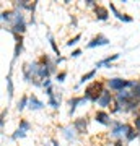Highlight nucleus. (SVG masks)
<instances>
[{"label": "nucleus", "mask_w": 140, "mask_h": 146, "mask_svg": "<svg viewBox=\"0 0 140 146\" xmlns=\"http://www.w3.org/2000/svg\"><path fill=\"white\" fill-rule=\"evenodd\" d=\"M104 83L103 81H98V80H94V81H91V83L85 88V98L90 101V102H93V104H96L99 101V98H101V94L104 93Z\"/></svg>", "instance_id": "f257e3e1"}, {"label": "nucleus", "mask_w": 140, "mask_h": 146, "mask_svg": "<svg viewBox=\"0 0 140 146\" xmlns=\"http://www.w3.org/2000/svg\"><path fill=\"white\" fill-rule=\"evenodd\" d=\"M7 31H10L11 34H20V36H23V33L26 31V20H25L23 11L15 10V18L10 23V28H7Z\"/></svg>", "instance_id": "f03ea898"}, {"label": "nucleus", "mask_w": 140, "mask_h": 146, "mask_svg": "<svg viewBox=\"0 0 140 146\" xmlns=\"http://www.w3.org/2000/svg\"><path fill=\"white\" fill-rule=\"evenodd\" d=\"M108 84V88L111 91H116V93H119V91H124L125 88H135V81H130V80H124V78H109L106 81Z\"/></svg>", "instance_id": "7ed1b4c3"}, {"label": "nucleus", "mask_w": 140, "mask_h": 146, "mask_svg": "<svg viewBox=\"0 0 140 146\" xmlns=\"http://www.w3.org/2000/svg\"><path fill=\"white\" fill-rule=\"evenodd\" d=\"M129 130H130L129 123H124V122H121V120H113V125H111V135L114 136V138L125 136Z\"/></svg>", "instance_id": "20e7f679"}, {"label": "nucleus", "mask_w": 140, "mask_h": 146, "mask_svg": "<svg viewBox=\"0 0 140 146\" xmlns=\"http://www.w3.org/2000/svg\"><path fill=\"white\" fill-rule=\"evenodd\" d=\"M46 94H47V98H49V106H51L52 109H59L60 102H62L60 93H56L54 88H49V89H46Z\"/></svg>", "instance_id": "39448f33"}, {"label": "nucleus", "mask_w": 140, "mask_h": 146, "mask_svg": "<svg viewBox=\"0 0 140 146\" xmlns=\"http://www.w3.org/2000/svg\"><path fill=\"white\" fill-rule=\"evenodd\" d=\"M135 96H134V93H132V91H119V93H116V96H114V99L117 101V102H119L121 106H122V107H125V106L129 104L130 101L134 99Z\"/></svg>", "instance_id": "423d86ee"}, {"label": "nucleus", "mask_w": 140, "mask_h": 146, "mask_svg": "<svg viewBox=\"0 0 140 146\" xmlns=\"http://www.w3.org/2000/svg\"><path fill=\"white\" fill-rule=\"evenodd\" d=\"M114 96H113V94H111V91H109V89H104V93L101 94V98H99V101L98 102H96V104L99 106V107H111V106L114 104Z\"/></svg>", "instance_id": "0eeeda50"}, {"label": "nucleus", "mask_w": 140, "mask_h": 146, "mask_svg": "<svg viewBox=\"0 0 140 146\" xmlns=\"http://www.w3.org/2000/svg\"><path fill=\"white\" fill-rule=\"evenodd\" d=\"M86 101H88V99H86L85 96H72V98L68 99V106H70V109H68V114L73 115V114H75V110H77L78 106L85 104Z\"/></svg>", "instance_id": "6e6552de"}, {"label": "nucleus", "mask_w": 140, "mask_h": 146, "mask_svg": "<svg viewBox=\"0 0 140 146\" xmlns=\"http://www.w3.org/2000/svg\"><path fill=\"white\" fill-rule=\"evenodd\" d=\"M94 120H96L98 123H101V125H104V127H111L113 125L111 115H109V112H106V110H98V112L94 114Z\"/></svg>", "instance_id": "1a4fd4ad"}, {"label": "nucleus", "mask_w": 140, "mask_h": 146, "mask_svg": "<svg viewBox=\"0 0 140 146\" xmlns=\"http://www.w3.org/2000/svg\"><path fill=\"white\" fill-rule=\"evenodd\" d=\"M109 44V39L106 36H103V34H98V36H94L91 41L86 44V47L88 49H94V47H99V46H108Z\"/></svg>", "instance_id": "9d476101"}, {"label": "nucleus", "mask_w": 140, "mask_h": 146, "mask_svg": "<svg viewBox=\"0 0 140 146\" xmlns=\"http://www.w3.org/2000/svg\"><path fill=\"white\" fill-rule=\"evenodd\" d=\"M73 128H75L77 133H80V135L86 133V128H88V120L85 119V117H78V119L73 122Z\"/></svg>", "instance_id": "9b49d317"}, {"label": "nucleus", "mask_w": 140, "mask_h": 146, "mask_svg": "<svg viewBox=\"0 0 140 146\" xmlns=\"http://www.w3.org/2000/svg\"><path fill=\"white\" fill-rule=\"evenodd\" d=\"M94 16H96V20H99V21H106L109 18V10L103 5H96L94 7Z\"/></svg>", "instance_id": "f8f14e48"}, {"label": "nucleus", "mask_w": 140, "mask_h": 146, "mask_svg": "<svg viewBox=\"0 0 140 146\" xmlns=\"http://www.w3.org/2000/svg\"><path fill=\"white\" fill-rule=\"evenodd\" d=\"M109 10L114 13V16L117 18V20L124 21V23H132V16H129V15H125V13H122V11H119L117 8H116L114 3H111V5H109Z\"/></svg>", "instance_id": "ddd939ff"}, {"label": "nucleus", "mask_w": 140, "mask_h": 146, "mask_svg": "<svg viewBox=\"0 0 140 146\" xmlns=\"http://www.w3.org/2000/svg\"><path fill=\"white\" fill-rule=\"evenodd\" d=\"M119 57H121V54H113V55H109V57H106V58H103V60H99V62H96L94 68L98 70L99 67H104V65L111 68V63H113V62H116V60H117Z\"/></svg>", "instance_id": "4468645a"}, {"label": "nucleus", "mask_w": 140, "mask_h": 146, "mask_svg": "<svg viewBox=\"0 0 140 146\" xmlns=\"http://www.w3.org/2000/svg\"><path fill=\"white\" fill-rule=\"evenodd\" d=\"M28 107L31 110H41V109H44V102L38 99L34 94H31V96H29V106H28Z\"/></svg>", "instance_id": "2eb2a0df"}, {"label": "nucleus", "mask_w": 140, "mask_h": 146, "mask_svg": "<svg viewBox=\"0 0 140 146\" xmlns=\"http://www.w3.org/2000/svg\"><path fill=\"white\" fill-rule=\"evenodd\" d=\"M62 135L65 136L68 141H73L75 138H77V130L73 128V125L72 127H64L62 128Z\"/></svg>", "instance_id": "dca6fc26"}, {"label": "nucleus", "mask_w": 140, "mask_h": 146, "mask_svg": "<svg viewBox=\"0 0 140 146\" xmlns=\"http://www.w3.org/2000/svg\"><path fill=\"white\" fill-rule=\"evenodd\" d=\"M96 72H98V70L94 68V70H91V72L85 73V75H83L82 78H80V81H78V83H77V88H78V86H82V84H85V83H86V81H90V80H91V78H94V76H96Z\"/></svg>", "instance_id": "f3484780"}, {"label": "nucleus", "mask_w": 140, "mask_h": 146, "mask_svg": "<svg viewBox=\"0 0 140 146\" xmlns=\"http://www.w3.org/2000/svg\"><path fill=\"white\" fill-rule=\"evenodd\" d=\"M7 94H8V99H13V94H15V86H13V81H11V76L10 75H7Z\"/></svg>", "instance_id": "a211bd4d"}, {"label": "nucleus", "mask_w": 140, "mask_h": 146, "mask_svg": "<svg viewBox=\"0 0 140 146\" xmlns=\"http://www.w3.org/2000/svg\"><path fill=\"white\" fill-rule=\"evenodd\" d=\"M28 106H29V96H23V98L18 101V104H16V110H18V112H23Z\"/></svg>", "instance_id": "6ab92c4d"}, {"label": "nucleus", "mask_w": 140, "mask_h": 146, "mask_svg": "<svg viewBox=\"0 0 140 146\" xmlns=\"http://www.w3.org/2000/svg\"><path fill=\"white\" fill-rule=\"evenodd\" d=\"M137 136H140V133L135 130L134 127H130V130L127 131V135H125V140H127V143H130V141H134Z\"/></svg>", "instance_id": "aec40b11"}, {"label": "nucleus", "mask_w": 140, "mask_h": 146, "mask_svg": "<svg viewBox=\"0 0 140 146\" xmlns=\"http://www.w3.org/2000/svg\"><path fill=\"white\" fill-rule=\"evenodd\" d=\"M49 36V42H51V47H52V50H54V54L57 55V57H60V49H59V46H57V42H56V39L51 36V34H47Z\"/></svg>", "instance_id": "412c9836"}, {"label": "nucleus", "mask_w": 140, "mask_h": 146, "mask_svg": "<svg viewBox=\"0 0 140 146\" xmlns=\"http://www.w3.org/2000/svg\"><path fill=\"white\" fill-rule=\"evenodd\" d=\"M18 128H20V130H23V131H26V133H28V131L31 130V123H29V122H28V120L21 119V120H20V123H18Z\"/></svg>", "instance_id": "4be33fe9"}, {"label": "nucleus", "mask_w": 140, "mask_h": 146, "mask_svg": "<svg viewBox=\"0 0 140 146\" xmlns=\"http://www.w3.org/2000/svg\"><path fill=\"white\" fill-rule=\"evenodd\" d=\"M25 136H26V131L20 130V128H16L15 133L11 135V140H20V138H25Z\"/></svg>", "instance_id": "5701e85b"}, {"label": "nucleus", "mask_w": 140, "mask_h": 146, "mask_svg": "<svg viewBox=\"0 0 140 146\" xmlns=\"http://www.w3.org/2000/svg\"><path fill=\"white\" fill-rule=\"evenodd\" d=\"M82 39V34H77V36H73L70 41H67V47H72V46H75V44H78V41Z\"/></svg>", "instance_id": "b1692460"}, {"label": "nucleus", "mask_w": 140, "mask_h": 146, "mask_svg": "<svg viewBox=\"0 0 140 146\" xmlns=\"http://www.w3.org/2000/svg\"><path fill=\"white\" fill-rule=\"evenodd\" d=\"M65 78H67V72H59L56 75V81H59V83H64Z\"/></svg>", "instance_id": "393cba45"}, {"label": "nucleus", "mask_w": 140, "mask_h": 146, "mask_svg": "<svg viewBox=\"0 0 140 146\" xmlns=\"http://www.w3.org/2000/svg\"><path fill=\"white\" fill-rule=\"evenodd\" d=\"M7 114H8V109H3L2 110V119H0V127H2V131L5 128V119H7Z\"/></svg>", "instance_id": "a878e982"}, {"label": "nucleus", "mask_w": 140, "mask_h": 146, "mask_svg": "<svg viewBox=\"0 0 140 146\" xmlns=\"http://www.w3.org/2000/svg\"><path fill=\"white\" fill-rule=\"evenodd\" d=\"M134 128L140 133V114L135 115V119H134Z\"/></svg>", "instance_id": "bb28decb"}, {"label": "nucleus", "mask_w": 140, "mask_h": 146, "mask_svg": "<svg viewBox=\"0 0 140 146\" xmlns=\"http://www.w3.org/2000/svg\"><path fill=\"white\" fill-rule=\"evenodd\" d=\"M132 93H134V96L137 98V99H140V81L135 84V88L132 89Z\"/></svg>", "instance_id": "cd10ccee"}, {"label": "nucleus", "mask_w": 140, "mask_h": 146, "mask_svg": "<svg viewBox=\"0 0 140 146\" xmlns=\"http://www.w3.org/2000/svg\"><path fill=\"white\" fill-rule=\"evenodd\" d=\"M42 88H46V89L52 88V81H51L49 78H47V80H44V81H42Z\"/></svg>", "instance_id": "c85d7f7f"}, {"label": "nucleus", "mask_w": 140, "mask_h": 146, "mask_svg": "<svg viewBox=\"0 0 140 146\" xmlns=\"http://www.w3.org/2000/svg\"><path fill=\"white\" fill-rule=\"evenodd\" d=\"M80 55H82V50H80V49H75V50H72V54H70V57H73V58L80 57Z\"/></svg>", "instance_id": "c756f323"}, {"label": "nucleus", "mask_w": 140, "mask_h": 146, "mask_svg": "<svg viewBox=\"0 0 140 146\" xmlns=\"http://www.w3.org/2000/svg\"><path fill=\"white\" fill-rule=\"evenodd\" d=\"M85 5H88V7H96L98 5V3H96V2H94V0H85Z\"/></svg>", "instance_id": "7c9ffc66"}, {"label": "nucleus", "mask_w": 140, "mask_h": 146, "mask_svg": "<svg viewBox=\"0 0 140 146\" xmlns=\"http://www.w3.org/2000/svg\"><path fill=\"white\" fill-rule=\"evenodd\" d=\"M114 146H124V143H122V141H121V140H116Z\"/></svg>", "instance_id": "2f4dec72"}, {"label": "nucleus", "mask_w": 140, "mask_h": 146, "mask_svg": "<svg viewBox=\"0 0 140 146\" xmlns=\"http://www.w3.org/2000/svg\"><path fill=\"white\" fill-rule=\"evenodd\" d=\"M52 145H54V146H59V143H57V140H52Z\"/></svg>", "instance_id": "473e14b6"}, {"label": "nucleus", "mask_w": 140, "mask_h": 146, "mask_svg": "<svg viewBox=\"0 0 140 146\" xmlns=\"http://www.w3.org/2000/svg\"><path fill=\"white\" fill-rule=\"evenodd\" d=\"M139 138H140V136H139Z\"/></svg>", "instance_id": "72a5a7b5"}]
</instances>
